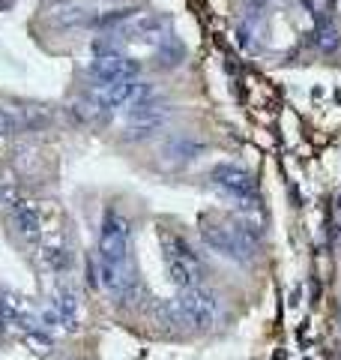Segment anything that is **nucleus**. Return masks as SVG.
<instances>
[{"mask_svg":"<svg viewBox=\"0 0 341 360\" xmlns=\"http://www.w3.org/2000/svg\"><path fill=\"white\" fill-rule=\"evenodd\" d=\"M170 117V108L159 99L156 94L141 99V103H132L126 111H123V127H126V135L129 139H150L159 129L168 123Z\"/></svg>","mask_w":341,"mask_h":360,"instance_id":"0eeeda50","label":"nucleus"},{"mask_svg":"<svg viewBox=\"0 0 341 360\" xmlns=\"http://www.w3.org/2000/svg\"><path fill=\"white\" fill-rule=\"evenodd\" d=\"M132 225L120 210H108L99 225V246L96 258L105 267H132Z\"/></svg>","mask_w":341,"mask_h":360,"instance_id":"7ed1b4c3","label":"nucleus"},{"mask_svg":"<svg viewBox=\"0 0 341 360\" xmlns=\"http://www.w3.org/2000/svg\"><path fill=\"white\" fill-rule=\"evenodd\" d=\"M141 75V66L135 63L129 54L120 51L114 39H96L93 42V60H90V78L96 84H117L132 82Z\"/></svg>","mask_w":341,"mask_h":360,"instance_id":"39448f33","label":"nucleus"},{"mask_svg":"<svg viewBox=\"0 0 341 360\" xmlns=\"http://www.w3.org/2000/svg\"><path fill=\"white\" fill-rule=\"evenodd\" d=\"M174 307L180 312L183 328H192V330H210L222 319V300L203 285L180 291V297H174Z\"/></svg>","mask_w":341,"mask_h":360,"instance_id":"423d86ee","label":"nucleus"},{"mask_svg":"<svg viewBox=\"0 0 341 360\" xmlns=\"http://www.w3.org/2000/svg\"><path fill=\"white\" fill-rule=\"evenodd\" d=\"M36 117H45L39 108H33V111H21V108L0 105V139H6V135H15V132H25V129H27Z\"/></svg>","mask_w":341,"mask_h":360,"instance_id":"1a4fd4ad","label":"nucleus"},{"mask_svg":"<svg viewBox=\"0 0 341 360\" xmlns=\"http://www.w3.org/2000/svg\"><path fill=\"white\" fill-rule=\"evenodd\" d=\"M42 258H45V264H48L54 274H66V270L72 267V250L66 243H60V240L45 243L42 246Z\"/></svg>","mask_w":341,"mask_h":360,"instance_id":"9d476101","label":"nucleus"},{"mask_svg":"<svg viewBox=\"0 0 341 360\" xmlns=\"http://www.w3.org/2000/svg\"><path fill=\"white\" fill-rule=\"evenodd\" d=\"M338 324H341V312H338Z\"/></svg>","mask_w":341,"mask_h":360,"instance_id":"f8f14e48","label":"nucleus"},{"mask_svg":"<svg viewBox=\"0 0 341 360\" xmlns=\"http://www.w3.org/2000/svg\"><path fill=\"white\" fill-rule=\"evenodd\" d=\"M111 37H120L129 42H147V45H156V49L162 42L174 39L170 37V21L159 13H129Z\"/></svg>","mask_w":341,"mask_h":360,"instance_id":"6e6552de","label":"nucleus"},{"mask_svg":"<svg viewBox=\"0 0 341 360\" xmlns=\"http://www.w3.org/2000/svg\"><path fill=\"white\" fill-rule=\"evenodd\" d=\"M210 186L219 195H225L227 201H234L236 207L243 210H255L258 207V184L252 172H246L243 165L236 162H215L210 168Z\"/></svg>","mask_w":341,"mask_h":360,"instance_id":"20e7f679","label":"nucleus"},{"mask_svg":"<svg viewBox=\"0 0 341 360\" xmlns=\"http://www.w3.org/2000/svg\"><path fill=\"white\" fill-rule=\"evenodd\" d=\"M201 240L210 252L227 258L234 264H252L258 258V240L243 222L210 219L201 225Z\"/></svg>","mask_w":341,"mask_h":360,"instance_id":"f257e3e1","label":"nucleus"},{"mask_svg":"<svg viewBox=\"0 0 341 360\" xmlns=\"http://www.w3.org/2000/svg\"><path fill=\"white\" fill-rule=\"evenodd\" d=\"M159 240H162V255H165L170 283H174L180 291L198 288L203 283V274H207V270H203V262L195 252V246L177 231H162Z\"/></svg>","mask_w":341,"mask_h":360,"instance_id":"f03ea898","label":"nucleus"},{"mask_svg":"<svg viewBox=\"0 0 341 360\" xmlns=\"http://www.w3.org/2000/svg\"><path fill=\"white\" fill-rule=\"evenodd\" d=\"M317 45H321V51H335L338 49V30L335 27H329V25H323V27H317Z\"/></svg>","mask_w":341,"mask_h":360,"instance_id":"9b49d317","label":"nucleus"}]
</instances>
